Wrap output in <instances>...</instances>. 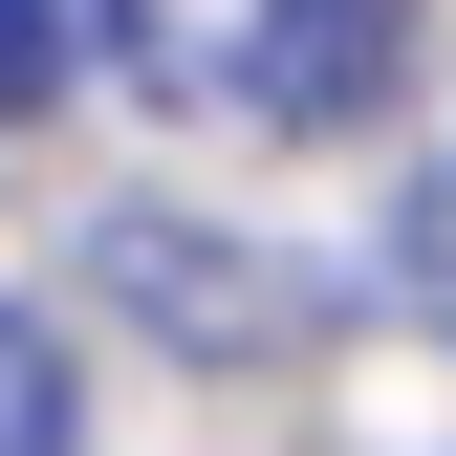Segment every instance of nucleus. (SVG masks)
Returning a JSON list of instances; mask_svg holds the SVG:
<instances>
[{"instance_id":"obj_1","label":"nucleus","mask_w":456,"mask_h":456,"mask_svg":"<svg viewBox=\"0 0 456 456\" xmlns=\"http://www.w3.org/2000/svg\"><path fill=\"white\" fill-rule=\"evenodd\" d=\"M109 282H131L175 348H305V282H282V261H217V217H109Z\"/></svg>"},{"instance_id":"obj_2","label":"nucleus","mask_w":456,"mask_h":456,"mask_svg":"<svg viewBox=\"0 0 456 456\" xmlns=\"http://www.w3.org/2000/svg\"><path fill=\"white\" fill-rule=\"evenodd\" d=\"M109 44H131V87H175V109H282L305 0H109Z\"/></svg>"},{"instance_id":"obj_3","label":"nucleus","mask_w":456,"mask_h":456,"mask_svg":"<svg viewBox=\"0 0 456 456\" xmlns=\"http://www.w3.org/2000/svg\"><path fill=\"white\" fill-rule=\"evenodd\" d=\"M391 66H413V0H305V44H282V109H261V131H370Z\"/></svg>"},{"instance_id":"obj_4","label":"nucleus","mask_w":456,"mask_h":456,"mask_svg":"<svg viewBox=\"0 0 456 456\" xmlns=\"http://www.w3.org/2000/svg\"><path fill=\"white\" fill-rule=\"evenodd\" d=\"M0 456H87V413H66V326H44V305H0Z\"/></svg>"},{"instance_id":"obj_5","label":"nucleus","mask_w":456,"mask_h":456,"mask_svg":"<svg viewBox=\"0 0 456 456\" xmlns=\"http://www.w3.org/2000/svg\"><path fill=\"white\" fill-rule=\"evenodd\" d=\"M391 305H413V326H456V152L391 196Z\"/></svg>"},{"instance_id":"obj_6","label":"nucleus","mask_w":456,"mask_h":456,"mask_svg":"<svg viewBox=\"0 0 456 456\" xmlns=\"http://www.w3.org/2000/svg\"><path fill=\"white\" fill-rule=\"evenodd\" d=\"M66 87V0H0V109H44Z\"/></svg>"}]
</instances>
